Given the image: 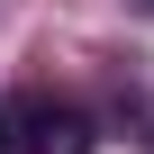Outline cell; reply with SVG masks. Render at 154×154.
<instances>
[{"label": "cell", "instance_id": "1", "mask_svg": "<svg viewBox=\"0 0 154 154\" xmlns=\"http://www.w3.org/2000/svg\"><path fill=\"white\" fill-rule=\"evenodd\" d=\"M18 145H27V154H91V145H100V127L72 109V100L36 91V100H18Z\"/></svg>", "mask_w": 154, "mask_h": 154}, {"label": "cell", "instance_id": "2", "mask_svg": "<svg viewBox=\"0 0 154 154\" xmlns=\"http://www.w3.org/2000/svg\"><path fill=\"white\" fill-rule=\"evenodd\" d=\"M0 154H18V136H9V109H0Z\"/></svg>", "mask_w": 154, "mask_h": 154}]
</instances>
